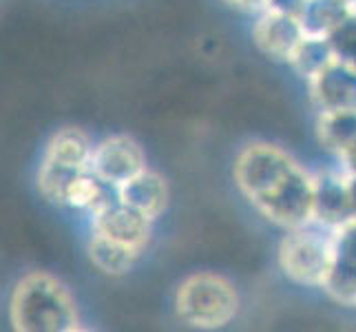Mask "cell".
Instances as JSON below:
<instances>
[{"label":"cell","instance_id":"6da1fadb","mask_svg":"<svg viewBox=\"0 0 356 332\" xmlns=\"http://www.w3.org/2000/svg\"><path fill=\"white\" fill-rule=\"evenodd\" d=\"M237 189L266 219L281 228L314 224V177L275 144L243 146L232 166Z\"/></svg>","mask_w":356,"mask_h":332},{"label":"cell","instance_id":"7a4b0ae2","mask_svg":"<svg viewBox=\"0 0 356 332\" xmlns=\"http://www.w3.org/2000/svg\"><path fill=\"white\" fill-rule=\"evenodd\" d=\"M9 322L18 332H73L80 328V315L63 281L42 270H31L11 290Z\"/></svg>","mask_w":356,"mask_h":332},{"label":"cell","instance_id":"3957f363","mask_svg":"<svg viewBox=\"0 0 356 332\" xmlns=\"http://www.w3.org/2000/svg\"><path fill=\"white\" fill-rule=\"evenodd\" d=\"M175 315L179 322L200 330L226 328L239 315V292L222 275L195 273L175 290Z\"/></svg>","mask_w":356,"mask_h":332},{"label":"cell","instance_id":"277c9868","mask_svg":"<svg viewBox=\"0 0 356 332\" xmlns=\"http://www.w3.org/2000/svg\"><path fill=\"white\" fill-rule=\"evenodd\" d=\"M277 260L281 273L294 284L305 288H323L325 277L337 260L334 235L310 228V224L292 228L279 244Z\"/></svg>","mask_w":356,"mask_h":332},{"label":"cell","instance_id":"5b68a950","mask_svg":"<svg viewBox=\"0 0 356 332\" xmlns=\"http://www.w3.org/2000/svg\"><path fill=\"white\" fill-rule=\"evenodd\" d=\"M89 168L102 180L122 187L146 168V155L129 135H108L95 144Z\"/></svg>","mask_w":356,"mask_h":332},{"label":"cell","instance_id":"8992f818","mask_svg":"<svg viewBox=\"0 0 356 332\" xmlns=\"http://www.w3.org/2000/svg\"><path fill=\"white\" fill-rule=\"evenodd\" d=\"M305 31L299 18L264 9L252 27V42L259 52L277 63H290V58L303 42Z\"/></svg>","mask_w":356,"mask_h":332},{"label":"cell","instance_id":"52a82bcc","mask_svg":"<svg viewBox=\"0 0 356 332\" xmlns=\"http://www.w3.org/2000/svg\"><path fill=\"white\" fill-rule=\"evenodd\" d=\"M356 219L348 177L323 173L314 177V224L337 230Z\"/></svg>","mask_w":356,"mask_h":332},{"label":"cell","instance_id":"ba28073f","mask_svg":"<svg viewBox=\"0 0 356 332\" xmlns=\"http://www.w3.org/2000/svg\"><path fill=\"white\" fill-rule=\"evenodd\" d=\"M151 224H153L151 217L135 211L133 206L124 204L122 200L93 215L95 232H102V235L127 246H133L138 251H144L146 244L151 242Z\"/></svg>","mask_w":356,"mask_h":332},{"label":"cell","instance_id":"9c48e42d","mask_svg":"<svg viewBox=\"0 0 356 332\" xmlns=\"http://www.w3.org/2000/svg\"><path fill=\"white\" fill-rule=\"evenodd\" d=\"M310 84L318 111H356V67L337 58Z\"/></svg>","mask_w":356,"mask_h":332},{"label":"cell","instance_id":"30bf717a","mask_svg":"<svg viewBox=\"0 0 356 332\" xmlns=\"http://www.w3.org/2000/svg\"><path fill=\"white\" fill-rule=\"evenodd\" d=\"M120 200L133 206L135 211L144 213L146 217L157 219L168 208V200H170L168 182L159 173H155V171L144 168L140 175H135L133 180L122 184Z\"/></svg>","mask_w":356,"mask_h":332},{"label":"cell","instance_id":"8fae6325","mask_svg":"<svg viewBox=\"0 0 356 332\" xmlns=\"http://www.w3.org/2000/svg\"><path fill=\"white\" fill-rule=\"evenodd\" d=\"M142 251L127 246L122 242H115L111 237L102 235V232H95L87 244V255L93 268L100 270L106 277H124L138 264V257Z\"/></svg>","mask_w":356,"mask_h":332},{"label":"cell","instance_id":"7c38bea8","mask_svg":"<svg viewBox=\"0 0 356 332\" xmlns=\"http://www.w3.org/2000/svg\"><path fill=\"white\" fill-rule=\"evenodd\" d=\"M93 149L89 135L78 127H65L51 135V140L47 142L44 149V159H51V162L65 164L71 168H89L91 166V157Z\"/></svg>","mask_w":356,"mask_h":332},{"label":"cell","instance_id":"4fadbf2b","mask_svg":"<svg viewBox=\"0 0 356 332\" xmlns=\"http://www.w3.org/2000/svg\"><path fill=\"white\" fill-rule=\"evenodd\" d=\"M118 200H120V187L102 180L100 175H95L91 168H87L78 175L76 182H73L67 206L78 208V211H87L93 217L111 204H115Z\"/></svg>","mask_w":356,"mask_h":332},{"label":"cell","instance_id":"5bb4252c","mask_svg":"<svg viewBox=\"0 0 356 332\" xmlns=\"http://www.w3.org/2000/svg\"><path fill=\"white\" fill-rule=\"evenodd\" d=\"M354 14L348 0H308L299 16L305 35L330 38Z\"/></svg>","mask_w":356,"mask_h":332},{"label":"cell","instance_id":"9a60e30c","mask_svg":"<svg viewBox=\"0 0 356 332\" xmlns=\"http://www.w3.org/2000/svg\"><path fill=\"white\" fill-rule=\"evenodd\" d=\"M80 173H82V168H71V166L58 164L42 157L38 173H35V187H38V193L42 195L44 202L54 206H67L73 182L78 180Z\"/></svg>","mask_w":356,"mask_h":332},{"label":"cell","instance_id":"2e32d148","mask_svg":"<svg viewBox=\"0 0 356 332\" xmlns=\"http://www.w3.org/2000/svg\"><path fill=\"white\" fill-rule=\"evenodd\" d=\"M337 60L334 47L330 38H318V35H305L303 42L290 58V67L305 80H314L323 69H327Z\"/></svg>","mask_w":356,"mask_h":332},{"label":"cell","instance_id":"e0dca14e","mask_svg":"<svg viewBox=\"0 0 356 332\" xmlns=\"http://www.w3.org/2000/svg\"><path fill=\"white\" fill-rule=\"evenodd\" d=\"M318 140L325 149L343 153L356 142V111H321Z\"/></svg>","mask_w":356,"mask_h":332},{"label":"cell","instance_id":"ac0fdd59","mask_svg":"<svg viewBox=\"0 0 356 332\" xmlns=\"http://www.w3.org/2000/svg\"><path fill=\"white\" fill-rule=\"evenodd\" d=\"M323 290L341 306L356 308V264L346 260H334L332 270L325 277Z\"/></svg>","mask_w":356,"mask_h":332},{"label":"cell","instance_id":"d6986e66","mask_svg":"<svg viewBox=\"0 0 356 332\" xmlns=\"http://www.w3.org/2000/svg\"><path fill=\"white\" fill-rule=\"evenodd\" d=\"M332 235H334V253L339 260L356 264V219L332 230Z\"/></svg>","mask_w":356,"mask_h":332},{"label":"cell","instance_id":"ffe728a7","mask_svg":"<svg viewBox=\"0 0 356 332\" xmlns=\"http://www.w3.org/2000/svg\"><path fill=\"white\" fill-rule=\"evenodd\" d=\"M305 3H308V0H268L266 9H273V11H279V14H288V16L299 18L303 14Z\"/></svg>","mask_w":356,"mask_h":332},{"label":"cell","instance_id":"44dd1931","mask_svg":"<svg viewBox=\"0 0 356 332\" xmlns=\"http://www.w3.org/2000/svg\"><path fill=\"white\" fill-rule=\"evenodd\" d=\"M224 5L232 9H241V11H252V9H266L268 0H222Z\"/></svg>","mask_w":356,"mask_h":332},{"label":"cell","instance_id":"7402d4cb","mask_svg":"<svg viewBox=\"0 0 356 332\" xmlns=\"http://www.w3.org/2000/svg\"><path fill=\"white\" fill-rule=\"evenodd\" d=\"M341 162L346 164V171H348V175H356V142L350 146L348 151H343L341 155Z\"/></svg>","mask_w":356,"mask_h":332},{"label":"cell","instance_id":"603a6c76","mask_svg":"<svg viewBox=\"0 0 356 332\" xmlns=\"http://www.w3.org/2000/svg\"><path fill=\"white\" fill-rule=\"evenodd\" d=\"M348 187H350L352 206H354V215H356V175H348Z\"/></svg>","mask_w":356,"mask_h":332}]
</instances>
